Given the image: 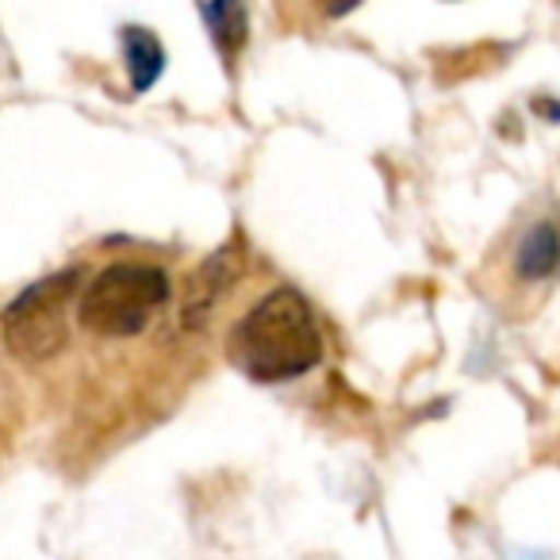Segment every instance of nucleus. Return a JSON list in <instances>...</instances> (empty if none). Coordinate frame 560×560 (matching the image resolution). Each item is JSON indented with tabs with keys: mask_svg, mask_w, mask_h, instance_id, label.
Returning a JSON list of instances; mask_svg holds the SVG:
<instances>
[{
	"mask_svg": "<svg viewBox=\"0 0 560 560\" xmlns=\"http://www.w3.org/2000/svg\"><path fill=\"white\" fill-rule=\"evenodd\" d=\"M518 272L526 280H545L560 269V231L552 223H534L518 242V257H514Z\"/></svg>",
	"mask_w": 560,
	"mask_h": 560,
	"instance_id": "39448f33",
	"label": "nucleus"
},
{
	"mask_svg": "<svg viewBox=\"0 0 560 560\" xmlns=\"http://www.w3.org/2000/svg\"><path fill=\"white\" fill-rule=\"evenodd\" d=\"M238 272H242V249L234 246V242L223 249H215L211 257H203L185 284L180 323H185L188 330H200L203 323L211 319V312L219 307V300L231 292V284L238 280Z\"/></svg>",
	"mask_w": 560,
	"mask_h": 560,
	"instance_id": "20e7f679",
	"label": "nucleus"
},
{
	"mask_svg": "<svg viewBox=\"0 0 560 560\" xmlns=\"http://www.w3.org/2000/svg\"><path fill=\"white\" fill-rule=\"evenodd\" d=\"M231 358L249 381L284 384L312 373L323 361V330L296 289H277L254 304L234 327Z\"/></svg>",
	"mask_w": 560,
	"mask_h": 560,
	"instance_id": "f257e3e1",
	"label": "nucleus"
},
{
	"mask_svg": "<svg viewBox=\"0 0 560 560\" xmlns=\"http://www.w3.org/2000/svg\"><path fill=\"white\" fill-rule=\"evenodd\" d=\"M323 4H327L330 16H342V12H350L353 4H361V0H323Z\"/></svg>",
	"mask_w": 560,
	"mask_h": 560,
	"instance_id": "6e6552de",
	"label": "nucleus"
},
{
	"mask_svg": "<svg viewBox=\"0 0 560 560\" xmlns=\"http://www.w3.org/2000/svg\"><path fill=\"white\" fill-rule=\"evenodd\" d=\"M170 300V277L158 265L119 261L96 272L81 300V327L101 338H131L142 335L147 323L162 312Z\"/></svg>",
	"mask_w": 560,
	"mask_h": 560,
	"instance_id": "f03ea898",
	"label": "nucleus"
},
{
	"mask_svg": "<svg viewBox=\"0 0 560 560\" xmlns=\"http://www.w3.org/2000/svg\"><path fill=\"white\" fill-rule=\"evenodd\" d=\"M124 55H127V70H131V85L139 93H147L165 70V47L154 32L147 27H124Z\"/></svg>",
	"mask_w": 560,
	"mask_h": 560,
	"instance_id": "423d86ee",
	"label": "nucleus"
},
{
	"mask_svg": "<svg viewBox=\"0 0 560 560\" xmlns=\"http://www.w3.org/2000/svg\"><path fill=\"white\" fill-rule=\"evenodd\" d=\"M81 269H62L35 280L4 307V346L27 365L50 361L66 350V307L78 292Z\"/></svg>",
	"mask_w": 560,
	"mask_h": 560,
	"instance_id": "7ed1b4c3",
	"label": "nucleus"
},
{
	"mask_svg": "<svg viewBox=\"0 0 560 560\" xmlns=\"http://www.w3.org/2000/svg\"><path fill=\"white\" fill-rule=\"evenodd\" d=\"M203 20H208L215 47L223 55H238V47L246 43V9H242V0H208Z\"/></svg>",
	"mask_w": 560,
	"mask_h": 560,
	"instance_id": "0eeeda50",
	"label": "nucleus"
}]
</instances>
